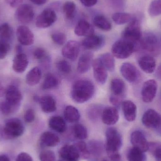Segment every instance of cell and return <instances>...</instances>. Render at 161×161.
<instances>
[{
    "label": "cell",
    "instance_id": "cell-1",
    "mask_svg": "<svg viewBox=\"0 0 161 161\" xmlns=\"http://www.w3.org/2000/svg\"><path fill=\"white\" fill-rule=\"evenodd\" d=\"M94 92V85L92 81L88 80H78L73 85L71 97L76 103H83L91 99Z\"/></svg>",
    "mask_w": 161,
    "mask_h": 161
},
{
    "label": "cell",
    "instance_id": "cell-2",
    "mask_svg": "<svg viewBox=\"0 0 161 161\" xmlns=\"http://www.w3.org/2000/svg\"><path fill=\"white\" fill-rule=\"evenodd\" d=\"M106 150L108 156L112 161H120L121 157L119 150L122 145L121 135L115 128H109L106 131Z\"/></svg>",
    "mask_w": 161,
    "mask_h": 161
},
{
    "label": "cell",
    "instance_id": "cell-3",
    "mask_svg": "<svg viewBox=\"0 0 161 161\" xmlns=\"http://www.w3.org/2000/svg\"><path fill=\"white\" fill-rule=\"evenodd\" d=\"M122 36L123 39L133 43L137 50L141 48L143 35L140 21L133 18L122 32Z\"/></svg>",
    "mask_w": 161,
    "mask_h": 161
},
{
    "label": "cell",
    "instance_id": "cell-4",
    "mask_svg": "<svg viewBox=\"0 0 161 161\" xmlns=\"http://www.w3.org/2000/svg\"><path fill=\"white\" fill-rule=\"evenodd\" d=\"M111 50L114 57L119 59H126L138 50L133 43L122 39L114 43Z\"/></svg>",
    "mask_w": 161,
    "mask_h": 161
},
{
    "label": "cell",
    "instance_id": "cell-5",
    "mask_svg": "<svg viewBox=\"0 0 161 161\" xmlns=\"http://www.w3.org/2000/svg\"><path fill=\"white\" fill-rule=\"evenodd\" d=\"M24 130V126L21 120L18 118H12L6 123L3 134L6 139H15L22 135Z\"/></svg>",
    "mask_w": 161,
    "mask_h": 161
},
{
    "label": "cell",
    "instance_id": "cell-6",
    "mask_svg": "<svg viewBox=\"0 0 161 161\" xmlns=\"http://www.w3.org/2000/svg\"><path fill=\"white\" fill-rule=\"evenodd\" d=\"M141 47L152 55L158 56L161 52V45L157 36L151 33L143 36L141 42Z\"/></svg>",
    "mask_w": 161,
    "mask_h": 161
},
{
    "label": "cell",
    "instance_id": "cell-7",
    "mask_svg": "<svg viewBox=\"0 0 161 161\" xmlns=\"http://www.w3.org/2000/svg\"><path fill=\"white\" fill-rule=\"evenodd\" d=\"M5 102L9 106L13 113L19 109L22 99L21 93L18 88L14 85H10L5 92Z\"/></svg>",
    "mask_w": 161,
    "mask_h": 161
},
{
    "label": "cell",
    "instance_id": "cell-8",
    "mask_svg": "<svg viewBox=\"0 0 161 161\" xmlns=\"http://www.w3.org/2000/svg\"><path fill=\"white\" fill-rule=\"evenodd\" d=\"M122 76L131 83H137L141 79V74L138 69L131 63H123L120 68Z\"/></svg>",
    "mask_w": 161,
    "mask_h": 161
},
{
    "label": "cell",
    "instance_id": "cell-9",
    "mask_svg": "<svg viewBox=\"0 0 161 161\" xmlns=\"http://www.w3.org/2000/svg\"><path fill=\"white\" fill-rule=\"evenodd\" d=\"M142 123L147 128L157 129L161 126V115L153 109L147 110L142 117Z\"/></svg>",
    "mask_w": 161,
    "mask_h": 161
},
{
    "label": "cell",
    "instance_id": "cell-10",
    "mask_svg": "<svg viewBox=\"0 0 161 161\" xmlns=\"http://www.w3.org/2000/svg\"><path fill=\"white\" fill-rule=\"evenodd\" d=\"M158 85L157 81L154 79H149L143 83L142 87V99L144 102L149 103L152 102L158 91Z\"/></svg>",
    "mask_w": 161,
    "mask_h": 161
},
{
    "label": "cell",
    "instance_id": "cell-11",
    "mask_svg": "<svg viewBox=\"0 0 161 161\" xmlns=\"http://www.w3.org/2000/svg\"><path fill=\"white\" fill-rule=\"evenodd\" d=\"M57 19L56 14L53 9L46 8L38 16L36 25L40 28H48L55 22Z\"/></svg>",
    "mask_w": 161,
    "mask_h": 161
},
{
    "label": "cell",
    "instance_id": "cell-12",
    "mask_svg": "<svg viewBox=\"0 0 161 161\" xmlns=\"http://www.w3.org/2000/svg\"><path fill=\"white\" fill-rule=\"evenodd\" d=\"M35 12L32 6L28 4H24L19 6L16 12V17L20 22L28 24L34 19Z\"/></svg>",
    "mask_w": 161,
    "mask_h": 161
},
{
    "label": "cell",
    "instance_id": "cell-13",
    "mask_svg": "<svg viewBox=\"0 0 161 161\" xmlns=\"http://www.w3.org/2000/svg\"><path fill=\"white\" fill-rule=\"evenodd\" d=\"M16 35L18 41L22 45L29 46L34 43V34L27 26L20 25L18 27Z\"/></svg>",
    "mask_w": 161,
    "mask_h": 161
},
{
    "label": "cell",
    "instance_id": "cell-14",
    "mask_svg": "<svg viewBox=\"0 0 161 161\" xmlns=\"http://www.w3.org/2000/svg\"><path fill=\"white\" fill-rule=\"evenodd\" d=\"M95 79L97 83L104 84L108 79V72L99 58H96L93 61L92 64Z\"/></svg>",
    "mask_w": 161,
    "mask_h": 161
},
{
    "label": "cell",
    "instance_id": "cell-15",
    "mask_svg": "<svg viewBox=\"0 0 161 161\" xmlns=\"http://www.w3.org/2000/svg\"><path fill=\"white\" fill-rule=\"evenodd\" d=\"M80 44L75 41L68 42L62 50V54L65 58L75 61L80 52Z\"/></svg>",
    "mask_w": 161,
    "mask_h": 161
},
{
    "label": "cell",
    "instance_id": "cell-16",
    "mask_svg": "<svg viewBox=\"0 0 161 161\" xmlns=\"http://www.w3.org/2000/svg\"><path fill=\"white\" fill-rule=\"evenodd\" d=\"M130 142L133 147L142 152H145L148 150L149 143L147 142L144 134L140 130H135L131 133Z\"/></svg>",
    "mask_w": 161,
    "mask_h": 161
},
{
    "label": "cell",
    "instance_id": "cell-17",
    "mask_svg": "<svg viewBox=\"0 0 161 161\" xmlns=\"http://www.w3.org/2000/svg\"><path fill=\"white\" fill-rule=\"evenodd\" d=\"M119 118V112L115 107H107L103 110L101 119L103 123L106 125H114L118 122Z\"/></svg>",
    "mask_w": 161,
    "mask_h": 161
},
{
    "label": "cell",
    "instance_id": "cell-18",
    "mask_svg": "<svg viewBox=\"0 0 161 161\" xmlns=\"http://www.w3.org/2000/svg\"><path fill=\"white\" fill-rule=\"evenodd\" d=\"M104 43V39L101 36L93 35L86 37L81 42L82 46L88 50H97Z\"/></svg>",
    "mask_w": 161,
    "mask_h": 161
},
{
    "label": "cell",
    "instance_id": "cell-19",
    "mask_svg": "<svg viewBox=\"0 0 161 161\" xmlns=\"http://www.w3.org/2000/svg\"><path fill=\"white\" fill-rule=\"evenodd\" d=\"M140 68L147 74H152L157 67L156 59L152 56L145 55L141 57L138 60Z\"/></svg>",
    "mask_w": 161,
    "mask_h": 161
},
{
    "label": "cell",
    "instance_id": "cell-20",
    "mask_svg": "<svg viewBox=\"0 0 161 161\" xmlns=\"http://www.w3.org/2000/svg\"><path fill=\"white\" fill-rule=\"evenodd\" d=\"M93 57V54L90 52H86L80 56L77 68L79 73H86L90 69L92 64Z\"/></svg>",
    "mask_w": 161,
    "mask_h": 161
},
{
    "label": "cell",
    "instance_id": "cell-21",
    "mask_svg": "<svg viewBox=\"0 0 161 161\" xmlns=\"http://www.w3.org/2000/svg\"><path fill=\"white\" fill-rule=\"evenodd\" d=\"M122 108L125 118L128 122H133L137 116L136 105L130 100H125L122 103Z\"/></svg>",
    "mask_w": 161,
    "mask_h": 161
},
{
    "label": "cell",
    "instance_id": "cell-22",
    "mask_svg": "<svg viewBox=\"0 0 161 161\" xmlns=\"http://www.w3.org/2000/svg\"><path fill=\"white\" fill-rule=\"evenodd\" d=\"M59 154L60 158L66 161H77L80 158L74 145L64 146L59 150Z\"/></svg>",
    "mask_w": 161,
    "mask_h": 161
},
{
    "label": "cell",
    "instance_id": "cell-23",
    "mask_svg": "<svg viewBox=\"0 0 161 161\" xmlns=\"http://www.w3.org/2000/svg\"><path fill=\"white\" fill-rule=\"evenodd\" d=\"M94 31L92 25L84 19L80 20L75 28V33L79 36H88L93 35Z\"/></svg>",
    "mask_w": 161,
    "mask_h": 161
},
{
    "label": "cell",
    "instance_id": "cell-24",
    "mask_svg": "<svg viewBox=\"0 0 161 161\" xmlns=\"http://www.w3.org/2000/svg\"><path fill=\"white\" fill-rule=\"evenodd\" d=\"M39 102L43 112L50 113L56 110V102L52 96L46 95L40 97Z\"/></svg>",
    "mask_w": 161,
    "mask_h": 161
},
{
    "label": "cell",
    "instance_id": "cell-25",
    "mask_svg": "<svg viewBox=\"0 0 161 161\" xmlns=\"http://www.w3.org/2000/svg\"><path fill=\"white\" fill-rule=\"evenodd\" d=\"M28 65V58L26 55L21 53L17 54L14 58L12 67L14 71L18 73H22L25 70Z\"/></svg>",
    "mask_w": 161,
    "mask_h": 161
},
{
    "label": "cell",
    "instance_id": "cell-26",
    "mask_svg": "<svg viewBox=\"0 0 161 161\" xmlns=\"http://www.w3.org/2000/svg\"><path fill=\"white\" fill-rule=\"evenodd\" d=\"M111 95L118 98H123L125 92L126 86L124 80L118 78H114L111 80L110 84Z\"/></svg>",
    "mask_w": 161,
    "mask_h": 161
},
{
    "label": "cell",
    "instance_id": "cell-27",
    "mask_svg": "<svg viewBox=\"0 0 161 161\" xmlns=\"http://www.w3.org/2000/svg\"><path fill=\"white\" fill-rule=\"evenodd\" d=\"M40 141L41 144L43 146L53 147L59 144L60 139L55 133L46 131L42 134Z\"/></svg>",
    "mask_w": 161,
    "mask_h": 161
},
{
    "label": "cell",
    "instance_id": "cell-28",
    "mask_svg": "<svg viewBox=\"0 0 161 161\" xmlns=\"http://www.w3.org/2000/svg\"><path fill=\"white\" fill-rule=\"evenodd\" d=\"M49 125L53 130L58 133H63L67 129L64 119L60 116H54L50 118Z\"/></svg>",
    "mask_w": 161,
    "mask_h": 161
},
{
    "label": "cell",
    "instance_id": "cell-29",
    "mask_svg": "<svg viewBox=\"0 0 161 161\" xmlns=\"http://www.w3.org/2000/svg\"><path fill=\"white\" fill-rule=\"evenodd\" d=\"M42 76V73L41 69L38 67H35L26 75V83L29 86H35L39 83Z\"/></svg>",
    "mask_w": 161,
    "mask_h": 161
},
{
    "label": "cell",
    "instance_id": "cell-30",
    "mask_svg": "<svg viewBox=\"0 0 161 161\" xmlns=\"http://www.w3.org/2000/svg\"><path fill=\"white\" fill-rule=\"evenodd\" d=\"M64 115L66 121L69 123H76L79 121L80 118L79 111L72 106L66 107L64 110Z\"/></svg>",
    "mask_w": 161,
    "mask_h": 161
},
{
    "label": "cell",
    "instance_id": "cell-31",
    "mask_svg": "<svg viewBox=\"0 0 161 161\" xmlns=\"http://www.w3.org/2000/svg\"><path fill=\"white\" fill-rule=\"evenodd\" d=\"M99 60L107 71L113 72L115 69L114 57L109 53L102 54L99 56Z\"/></svg>",
    "mask_w": 161,
    "mask_h": 161
},
{
    "label": "cell",
    "instance_id": "cell-32",
    "mask_svg": "<svg viewBox=\"0 0 161 161\" xmlns=\"http://www.w3.org/2000/svg\"><path fill=\"white\" fill-rule=\"evenodd\" d=\"M94 25L101 30L109 31L111 29L112 25L110 22L103 15H97L94 18Z\"/></svg>",
    "mask_w": 161,
    "mask_h": 161
},
{
    "label": "cell",
    "instance_id": "cell-33",
    "mask_svg": "<svg viewBox=\"0 0 161 161\" xmlns=\"http://www.w3.org/2000/svg\"><path fill=\"white\" fill-rule=\"evenodd\" d=\"M59 83V79L55 75L53 74H48L42 83V88L44 90L53 89L57 87Z\"/></svg>",
    "mask_w": 161,
    "mask_h": 161
},
{
    "label": "cell",
    "instance_id": "cell-34",
    "mask_svg": "<svg viewBox=\"0 0 161 161\" xmlns=\"http://www.w3.org/2000/svg\"><path fill=\"white\" fill-rule=\"evenodd\" d=\"M131 14L125 12H116L112 16V19L116 24L121 25L131 21L133 19Z\"/></svg>",
    "mask_w": 161,
    "mask_h": 161
},
{
    "label": "cell",
    "instance_id": "cell-35",
    "mask_svg": "<svg viewBox=\"0 0 161 161\" xmlns=\"http://www.w3.org/2000/svg\"><path fill=\"white\" fill-rule=\"evenodd\" d=\"M144 152L137 147H133L129 150L127 155L128 161H145L146 156Z\"/></svg>",
    "mask_w": 161,
    "mask_h": 161
},
{
    "label": "cell",
    "instance_id": "cell-36",
    "mask_svg": "<svg viewBox=\"0 0 161 161\" xmlns=\"http://www.w3.org/2000/svg\"><path fill=\"white\" fill-rule=\"evenodd\" d=\"M72 131L74 136L78 140H84L88 136L87 129L81 124L75 125L73 127Z\"/></svg>",
    "mask_w": 161,
    "mask_h": 161
},
{
    "label": "cell",
    "instance_id": "cell-37",
    "mask_svg": "<svg viewBox=\"0 0 161 161\" xmlns=\"http://www.w3.org/2000/svg\"><path fill=\"white\" fill-rule=\"evenodd\" d=\"M12 36V30L8 24H3L0 25V40L9 42Z\"/></svg>",
    "mask_w": 161,
    "mask_h": 161
},
{
    "label": "cell",
    "instance_id": "cell-38",
    "mask_svg": "<svg viewBox=\"0 0 161 161\" xmlns=\"http://www.w3.org/2000/svg\"><path fill=\"white\" fill-rule=\"evenodd\" d=\"M76 10V5L71 1L66 2L63 6V11L65 17L68 19H71L74 17Z\"/></svg>",
    "mask_w": 161,
    "mask_h": 161
},
{
    "label": "cell",
    "instance_id": "cell-39",
    "mask_svg": "<svg viewBox=\"0 0 161 161\" xmlns=\"http://www.w3.org/2000/svg\"><path fill=\"white\" fill-rule=\"evenodd\" d=\"M74 145L79 155V158L81 159H87L90 157V152L87 148V145L82 141L77 142Z\"/></svg>",
    "mask_w": 161,
    "mask_h": 161
},
{
    "label": "cell",
    "instance_id": "cell-40",
    "mask_svg": "<svg viewBox=\"0 0 161 161\" xmlns=\"http://www.w3.org/2000/svg\"><path fill=\"white\" fill-rule=\"evenodd\" d=\"M148 14L152 17L161 15V0H153L150 3L148 9Z\"/></svg>",
    "mask_w": 161,
    "mask_h": 161
},
{
    "label": "cell",
    "instance_id": "cell-41",
    "mask_svg": "<svg viewBox=\"0 0 161 161\" xmlns=\"http://www.w3.org/2000/svg\"><path fill=\"white\" fill-rule=\"evenodd\" d=\"M55 65L57 69L62 73L69 74L71 72V66L66 60L58 59L56 62Z\"/></svg>",
    "mask_w": 161,
    "mask_h": 161
},
{
    "label": "cell",
    "instance_id": "cell-42",
    "mask_svg": "<svg viewBox=\"0 0 161 161\" xmlns=\"http://www.w3.org/2000/svg\"><path fill=\"white\" fill-rule=\"evenodd\" d=\"M150 152L157 161H161V143L151 142L149 143Z\"/></svg>",
    "mask_w": 161,
    "mask_h": 161
},
{
    "label": "cell",
    "instance_id": "cell-43",
    "mask_svg": "<svg viewBox=\"0 0 161 161\" xmlns=\"http://www.w3.org/2000/svg\"><path fill=\"white\" fill-rule=\"evenodd\" d=\"M51 38L55 44L60 46L65 44L67 40L66 35L62 32L53 33L51 36Z\"/></svg>",
    "mask_w": 161,
    "mask_h": 161
},
{
    "label": "cell",
    "instance_id": "cell-44",
    "mask_svg": "<svg viewBox=\"0 0 161 161\" xmlns=\"http://www.w3.org/2000/svg\"><path fill=\"white\" fill-rule=\"evenodd\" d=\"M101 107H100L99 105H92L91 107L88 109V110L87 111L88 112V115L89 117L91 119H96L97 117L99 116V114H100L101 113H102L101 111Z\"/></svg>",
    "mask_w": 161,
    "mask_h": 161
},
{
    "label": "cell",
    "instance_id": "cell-45",
    "mask_svg": "<svg viewBox=\"0 0 161 161\" xmlns=\"http://www.w3.org/2000/svg\"><path fill=\"white\" fill-rule=\"evenodd\" d=\"M39 158L40 161H55V155L51 150H44L40 154Z\"/></svg>",
    "mask_w": 161,
    "mask_h": 161
},
{
    "label": "cell",
    "instance_id": "cell-46",
    "mask_svg": "<svg viewBox=\"0 0 161 161\" xmlns=\"http://www.w3.org/2000/svg\"><path fill=\"white\" fill-rule=\"evenodd\" d=\"M10 49L9 42L0 40V59H3Z\"/></svg>",
    "mask_w": 161,
    "mask_h": 161
},
{
    "label": "cell",
    "instance_id": "cell-47",
    "mask_svg": "<svg viewBox=\"0 0 161 161\" xmlns=\"http://www.w3.org/2000/svg\"><path fill=\"white\" fill-rule=\"evenodd\" d=\"M34 57L39 60H43L47 58V53L46 50L42 48H38L34 52Z\"/></svg>",
    "mask_w": 161,
    "mask_h": 161
},
{
    "label": "cell",
    "instance_id": "cell-48",
    "mask_svg": "<svg viewBox=\"0 0 161 161\" xmlns=\"http://www.w3.org/2000/svg\"><path fill=\"white\" fill-rule=\"evenodd\" d=\"M35 113L33 109L29 108L25 111L24 114V120L26 123H31L35 119Z\"/></svg>",
    "mask_w": 161,
    "mask_h": 161
},
{
    "label": "cell",
    "instance_id": "cell-49",
    "mask_svg": "<svg viewBox=\"0 0 161 161\" xmlns=\"http://www.w3.org/2000/svg\"><path fill=\"white\" fill-rule=\"evenodd\" d=\"M16 161H33V159L29 154L22 152L18 155Z\"/></svg>",
    "mask_w": 161,
    "mask_h": 161
},
{
    "label": "cell",
    "instance_id": "cell-50",
    "mask_svg": "<svg viewBox=\"0 0 161 161\" xmlns=\"http://www.w3.org/2000/svg\"><path fill=\"white\" fill-rule=\"evenodd\" d=\"M6 3L12 8L18 7L21 4L23 0H5Z\"/></svg>",
    "mask_w": 161,
    "mask_h": 161
},
{
    "label": "cell",
    "instance_id": "cell-51",
    "mask_svg": "<svg viewBox=\"0 0 161 161\" xmlns=\"http://www.w3.org/2000/svg\"><path fill=\"white\" fill-rule=\"evenodd\" d=\"M80 2L84 6L91 7L97 3V0H80Z\"/></svg>",
    "mask_w": 161,
    "mask_h": 161
},
{
    "label": "cell",
    "instance_id": "cell-52",
    "mask_svg": "<svg viewBox=\"0 0 161 161\" xmlns=\"http://www.w3.org/2000/svg\"><path fill=\"white\" fill-rule=\"evenodd\" d=\"M29 1H31L32 3H34L35 4L41 5L45 3L47 0H29Z\"/></svg>",
    "mask_w": 161,
    "mask_h": 161
},
{
    "label": "cell",
    "instance_id": "cell-53",
    "mask_svg": "<svg viewBox=\"0 0 161 161\" xmlns=\"http://www.w3.org/2000/svg\"><path fill=\"white\" fill-rule=\"evenodd\" d=\"M156 76L159 80H161V64L158 66L156 71Z\"/></svg>",
    "mask_w": 161,
    "mask_h": 161
},
{
    "label": "cell",
    "instance_id": "cell-54",
    "mask_svg": "<svg viewBox=\"0 0 161 161\" xmlns=\"http://www.w3.org/2000/svg\"><path fill=\"white\" fill-rule=\"evenodd\" d=\"M0 161H10V159L5 155H0Z\"/></svg>",
    "mask_w": 161,
    "mask_h": 161
},
{
    "label": "cell",
    "instance_id": "cell-55",
    "mask_svg": "<svg viewBox=\"0 0 161 161\" xmlns=\"http://www.w3.org/2000/svg\"><path fill=\"white\" fill-rule=\"evenodd\" d=\"M4 90L3 87L0 82V97L2 96L4 94Z\"/></svg>",
    "mask_w": 161,
    "mask_h": 161
},
{
    "label": "cell",
    "instance_id": "cell-56",
    "mask_svg": "<svg viewBox=\"0 0 161 161\" xmlns=\"http://www.w3.org/2000/svg\"><path fill=\"white\" fill-rule=\"evenodd\" d=\"M102 161H108L106 160H102Z\"/></svg>",
    "mask_w": 161,
    "mask_h": 161
},
{
    "label": "cell",
    "instance_id": "cell-57",
    "mask_svg": "<svg viewBox=\"0 0 161 161\" xmlns=\"http://www.w3.org/2000/svg\"></svg>",
    "mask_w": 161,
    "mask_h": 161
},
{
    "label": "cell",
    "instance_id": "cell-58",
    "mask_svg": "<svg viewBox=\"0 0 161 161\" xmlns=\"http://www.w3.org/2000/svg\"></svg>",
    "mask_w": 161,
    "mask_h": 161
}]
</instances>
